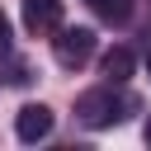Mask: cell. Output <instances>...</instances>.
I'll return each mask as SVG.
<instances>
[{
	"label": "cell",
	"mask_w": 151,
	"mask_h": 151,
	"mask_svg": "<svg viewBox=\"0 0 151 151\" xmlns=\"http://www.w3.org/2000/svg\"><path fill=\"white\" fill-rule=\"evenodd\" d=\"M90 5H94V14L109 19V24H127V19H132V0H90Z\"/></svg>",
	"instance_id": "6"
},
{
	"label": "cell",
	"mask_w": 151,
	"mask_h": 151,
	"mask_svg": "<svg viewBox=\"0 0 151 151\" xmlns=\"http://www.w3.org/2000/svg\"><path fill=\"white\" fill-rule=\"evenodd\" d=\"M52 109L47 104H24L19 109V118H14V132H19V142H42L47 132H52Z\"/></svg>",
	"instance_id": "3"
},
{
	"label": "cell",
	"mask_w": 151,
	"mask_h": 151,
	"mask_svg": "<svg viewBox=\"0 0 151 151\" xmlns=\"http://www.w3.org/2000/svg\"><path fill=\"white\" fill-rule=\"evenodd\" d=\"M57 61L66 71H80L90 57H94V28H57V42H52Z\"/></svg>",
	"instance_id": "2"
},
{
	"label": "cell",
	"mask_w": 151,
	"mask_h": 151,
	"mask_svg": "<svg viewBox=\"0 0 151 151\" xmlns=\"http://www.w3.org/2000/svg\"><path fill=\"white\" fill-rule=\"evenodd\" d=\"M142 137H146V142H151V118H146V127H142Z\"/></svg>",
	"instance_id": "8"
},
{
	"label": "cell",
	"mask_w": 151,
	"mask_h": 151,
	"mask_svg": "<svg viewBox=\"0 0 151 151\" xmlns=\"http://www.w3.org/2000/svg\"><path fill=\"white\" fill-rule=\"evenodd\" d=\"M99 71H104V85H123V80L137 71V57H132L127 47H109L104 61H99Z\"/></svg>",
	"instance_id": "5"
},
{
	"label": "cell",
	"mask_w": 151,
	"mask_h": 151,
	"mask_svg": "<svg viewBox=\"0 0 151 151\" xmlns=\"http://www.w3.org/2000/svg\"><path fill=\"white\" fill-rule=\"evenodd\" d=\"M146 61H151V57H146Z\"/></svg>",
	"instance_id": "9"
},
{
	"label": "cell",
	"mask_w": 151,
	"mask_h": 151,
	"mask_svg": "<svg viewBox=\"0 0 151 151\" xmlns=\"http://www.w3.org/2000/svg\"><path fill=\"white\" fill-rule=\"evenodd\" d=\"M24 28L28 33H57L61 28V0H24Z\"/></svg>",
	"instance_id": "4"
},
{
	"label": "cell",
	"mask_w": 151,
	"mask_h": 151,
	"mask_svg": "<svg viewBox=\"0 0 151 151\" xmlns=\"http://www.w3.org/2000/svg\"><path fill=\"white\" fill-rule=\"evenodd\" d=\"M5 47H9V19L0 14V52H5Z\"/></svg>",
	"instance_id": "7"
},
{
	"label": "cell",
	"mask_w": 151,
	"mask_h": 151,
	"mask_svg": "<svg viewBox=\"0 0 151 151\" xmlns=\"http://www.w3.org/2000/svg\"><path fill=\"white\" fill-rule=\"evenodd\" d=\"M123 109H127V99H113V85L90 90V94H80V104H76V113L85 118V127H113V123L127 118Z\"/></svg>",
	"instance_id": "1"
}]
</instances>
